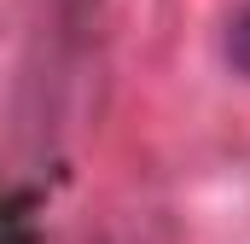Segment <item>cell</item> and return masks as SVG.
<instances>
[{"instance_id": "cell-1", "label": "cell", "mask_w": 250, "mask_h": 244, "mask_svg": "<svg viewBox=\"0 0 250 244\" xmlns=\"http://www.w3.org/2000/svg\"><path fill=\"white\" fill-rule=\"evenodd\" d=\"M227 59H233L239 76H250V12H239L233 29H227Z\"/></svg>"}]
</instances>
